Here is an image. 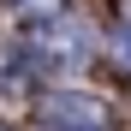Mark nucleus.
Instances as JSON below:
<instances>
[{"label":"nucleus","mask_w":131,"mask_h":131,"mask_svg":"<svg viewBox=\"0 0 131 131\" xmlns=\"http://www.w3.org/2000/svg\"><path fill=\"white\" fill-rule=\"evenodd\" d=\"M36 42H42V60L66 66V72L90 60V36H83L78 24H66V18H54V24H42V36H36Z\"/></svg>","instance_id":"obj_2"},{"label":"nucleus","mask_w":131,"mask_h":131,"mask_svg":"<svg viewBox=\"0 0 131 131\" xmlns=\"http://www.w3.org/2000/svg\"><path fill=\"white\" fill-rule=\"evenodd\" d=\"M42 119H48L54 131H107L101 107L90 95H42Z\"/></svg>","instance_id":"obj_1"},{"label":"nucleus","mask_w":131,"mask_h":131,"mask_svg":"<svg viewBox=\"0 0 131 131\" xmlns=\"http://www.w3.org/2000/svg\"><path fill=\"white\" fill-rule=\"evenodd\" d=\"M30 6H54V0H30Z\"/></svg>","instance_id":"obj_3"}]
</instances>
